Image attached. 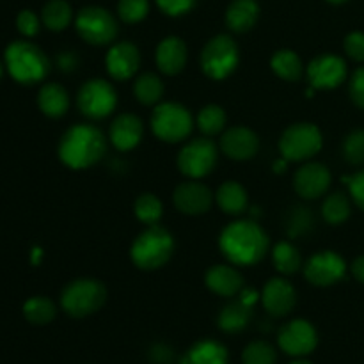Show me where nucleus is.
Listing matches in <instances>:
<instances>
[{
	"instance_id": "a18cd8bd",
	"label": "nucleus",
	"mask_w": 364,
	"mask_h": 364,
	"mask_svg": "<svg viewBox=\"0 0 364 364\" xmlns=\"http://www.w3.org/2000/svg\"><path fill=\"white\" fill-rule=\"evenodd\" d=\"M57 63H59V68L63 71H73L77 68L78 59L73 52H63L57 57Z\"/></svg>"
},
{
	"instance_id": "f257e3e1",
	"label": "nucleus",
	"mask_w": 364,
	"mask_h": 364,
	"mask_svg": "<svg viewBox=\"0 0 364 364\" xmlns=\"http://www.w3.org/2000/svg\"><path fill=\"white\" fill-rule=\"evenodd\" d=\"M219 247L233 265H256L269 251V237L256 220H237L223 230Z\"/></svg>"
},
{
	"instance_id": "f3484780",
	"label": "nucleus",
	"mask_w": 364,
	"mask_h": 364,
	"mask_svg": "<svg viewBox=\"0 0 364 364\" xmlns=\"http://www.w3.org/2000/svg\"><path fill=\"white\" fill-rule=\"evenodd\" d=\"M174 206L185 215H203L212 206V192L199 181L178 185L173 196Z\"/></svg>"
},
{
	"instance_id": "0eeeda50",
	"label": "nucleus",
	"mask_w": 364,
	"mask_h": 364,
	"mask_svg": "<svg viewBox=\"0 0 364 364\" xmlns=\"http://www.w3.org/2000/svg\"><path fill=\"white\" fill-rule=\"evenodd\" d=\"M240 53L238 46L230 36L220 34L210 39L201 52V68L206 77L213 80H223L230 77L238 66Z\"/></svg>"
},
{
	"instance_id": "39448f33",
	"label": "nucleus",
	"mask_w": 364,
	"mask_h": 364,
	"mask_svg": "<svg viewBox=\"0 0 364 364\" xmlns=\"http://www.w3.org/2000/svg\"><path fill=\"white\" fill-rule=\"evenodd\" d=\"M105 299L107 290L98 279L82 277L64 288L60 294V306L73 318H84L98 311Z\"/></svg>"
},
{
	"instance_id": "c85d7f7f",
	"label": "nucleus",
	"mask_w": 364,
	"mask_h": 364,
	"mask_svg": "<svg viewBox=\"0 0 364 364\" xmlns=\"http://www.w3.org/2000/svg\"><path fill=\"white\" fill-rule=\"evenodd\" d=\"M134 95L142 105H155L164 96V82L155 73H142L135 78Z\"/></svg>"
},
{
	"instance_id": "a211bd4d",
	"label": "nucleus",
	"mask_w": 364,
	"mask_h": 364,
	"mask_svg": "<svg viewBox=\"0 0 364 364\" xmlns=\"http://www.w3.org/2000/svg\"><path fill=\"white\" fill-rule=\"evenodd\" d=\"M262 302L269 315L276 316V318L277 316H287L297 302V294H295V288L291 287V283L281 279V277H274L263 288Z\"/></svg>"
},
{
	"instance_id": "f8f14e48",
	"label": "nucleus",
	"mask_w": 364,
	"mask_h": 364,
	"mask_svg": "<svg viewBox=\"0 0 364 364\" xmlns=\"http://www.w3.org/2000/svg\"><path fill=\"white\" fill-rule=\"evenodd\" d=\"M347 272L345 259L334 251H320L308 259L304 276L315 287H331L341 281Z\"/></svg>"
},
{
	"instance_id": "5701e85b",
	"label": "nucleus",
	"mask_w": 364,
	"mask_h": 364,
	"mask_svg": "<svg viewBox=\"0 0 364 364\" xmlns=\"http://www.w3.org/2000/svg\"><path fill=\"white\" fill-rule=\"evenodd\" d=\"M259 6L256 0H233L226 11V23L235 32H247L256 25Z\"/></svg>"
},
{
	"instance_id": "aec40b11",
	"label": "nucleus",
	"mask_w": 364,
	"mask_h": 364,
	"mask_svg": "<svg viewBox=\"0 0 364 364\" xmlns=\"http://www.w3.org/2000/svg\"><path fill=\"white\" fill-rule=\"evenodd\" d=\"M187 45L183 43V39L169 36V38H164L156 46V66L164 75L173 77V75L183 71L185 64H187Z\"/></svg>"
},
{
	"instance_id": "c9c22d12",
	"label": "nucleus",
	"mask_w": 364,
	"mask_h": 364,
	"mask_svg": "<svg viewBox=\"0 0 364 364\" xmlns=\"http://www.w3.org/2000/svg\"><path fill=\"white\" fill-rule=\"evenodd\" d=\"M315 224V217L306 206H295L287 217V231L290 237H301L306 235Z\"/></svg>"
},
{
	"instance_id": "3c124183",
	"label": "nucleus",
	"mask_w": 364,
	"mask_h": 364,
	"mask_svg": "<svg viewBox=\"0 0 364 364\" xmlns=\"http://www.w3.org/2000/svg\"><path fill=\"white\" fill-rule=\"evenodd\" d=\"M290 364H311L309 361H302V359H297V361H291Z\"/></svg>"
},
{
	"instance_id": "58836bf2",
	"label": "nucleus",
	"mask_w": 364,
	"mask_h": 364,
	"mask_svg": "<svg viewBox=\"0 0 364 364\" xmlns=\"http://www.w3.org/2000/svg\"><path fill=\"white\" fill-rule=\"evenodd\" d=\"M149 11L148 0H119L117 4V13L119 18L127 23H137L146 18Z\"/></svg>"
},
{
	"instance_id": "e433bc0d",
	"label": "nucleus",
	"mask_w": 364,
	"mask_h": 364,
	"mask_svg": "<svg viewBox=\"0 0 364 364\" xmlns=\"http://www.w3.org/2000/svg\"><path fill=\"white\" fill-rule=\"evenodd\" d=\"M242 361L244 364H276L277 354L267 341H252L244 348Z\"/></svg>"
},
{
	"instance_id": "8fccbe9b",
	"label": "nucleus",
	"mask_w": 364,
	"mask_h": 364,
	"mask_svg": "<svg viewBox=\"0 0 364 364\" xmlns=\"http://www.w3.org/2000/svg\"><path fill=\"white\" fill-rule=\"evenodd\" d=\"M287 162H288V160L284 159V160H279V162H276V164H274V167H276V171H277V173H281V171H284V169H287Z\"/></svg>"
},
{
	"instance_id": "cd10ccee",
	"label": "nucleus",
	"mask_w": 364,
	"mask_h": 364,
	"mask_svg": "<svg viewBox=\"0 0 364 364\" xmlns=\"http://www.w3.org/2000/svg\"><path fill=\"white\" fill-rule=\"evenodd\" d=\"M274 73L279 78L287 82H297L301 80L304 68H302V60L299 59L297 53L294 50H277L270 60Z\"/></svg>"
},
{
	"instance_id": "ea45409f",
	"label": "nucleus",
	"mask_w": 364,
	"mask_h": 364,
	"mask_svg": "<svg viewBox=\"0 0 364 364\" xmlns=\"http://www.w3.org/2000/svg\"><path fill=\"white\" fill-rule=\"evenodd\" d=\"M343 48L350 59L364 63V32H350L345 38Z\"/></svg>"
},
{
	"instance_id": "bb28decb",
	"label": "nucleus",
	"mask_w": 364,
	"mask_h": 364,
	"mask_svg": "<svg viewBox=\"0 0 364 364\" xmlns=\"http://www.w3.org/2000/svg\"><path fill=\"white\" fill-rule=\"evenodd\" d=\"M38 105L48 117H60L70 107V96L59 84H45L38 95Z\"/></svg>"
},
{
	"instance_id": "ddd939ff",
	"label": "nucleus",
	"mask_w": 364,
	"mask_h": 364,
	"mask_svg": "<svg viewBox=\"0 0 364 364\" xmlns=\"http://www.w3.org/2000/svg\"><path fill=\"white\" fill-rule=\"evenodd\" d=\"M277 341L288 355L302 358L315 350L318 345V334L315 327L306 320H291L279 331Z\"/></svg>"
},
{
	"instance_id": "864d4df0",
	"label": "nucleus",
	"mask_w": 364,
	"mask_h": 364,
	"mask_svg": "<svg viewBox=\"0 0 364 364\" xmlns=\"http://www.w3.org/2000/svg\"><path fill=\"white\" fill-rule=\"evenodd\" d=\"M2 73H4V68H2V64H0V77H2Z\"/></svg>"
},
{
	"instance_id": "603ef678",
	"label": "nucleus",
	"mask_w": 364,
	"mask_h": 364,
	"mask_svg": "<svg viewBox=\"0 0 364 364\" xmlns=\"http://www.w3.org/2000/svg\"><path fill=\"white\" fill-rule=\"evenodd\" d=\"M327 2H331V4H343V2H347V0H327Z\"/></svg>"
},
{
	"instance_id": "4468645a",
	"label": "nucleus",
	"mask_w": 364,
	"mask_h": 364,
	"mask_svg": "<svg viewBox=\"0 0 364 364\" xmlns=\"http://www.w3.org/2000/svg\"><path fill=\"white\" fill-rule=\"evenodd\" d=\"M306 77L313 89H334L347 78V64L341 57L323 53L309 63Z\"/></svg>"
},
{
	"instance_id": "2f4dec72",
	"label": "nucleus",
	"mask_w": 364,
	"mask_h": 364,
	"mask_svg": "<svg viewBox=\"0 0 364 364\" xmlns=\"http://www.w3.org/2000/svg\"><path fill=\"white\" fill-rule=\"evenodd\" d=\"M23 315L34 326H45L55 318V306L46 297H32L25 302Z\"/></svg>"
},
{
	"instance_id": "79ce46f5",
	"label": "nucleus",
	"mask_w": 364,
	"mask_h": 364,
	"mask_svg": "<svg viewBox=\"0 0 364 364\" xmlns=\"http://www.w3.org/2000/svg\"><path fill=\"white\" fill-rule=\"evenodd\" d=\"M156 4L169 16H180L194 7L196 0H156Z\"/></svg>"
},
{
	"instance_id": "f03ea898",
	"label": "nucleus",
	"mask_w": 364,
	"mask_h": 364,
	"mask_svg": "<svg viewBox=\"0 0 364 364\" xmlns=\"http://www.w3.org/2000/svg\"><path fill=\"white\" fill-rule=\"evenodd\" d=\"M107 139L92 124H75L59 142V159L70 169H87L103 159Z\"/></svg>"
},
{
	"instance_id": "b1692460",
	"label": "nucleus",
	"mask_w": 364,
	"mask_h": 364,
	"mask_svg": "<svg viewBox=\"0 0 364 364\" xmlns=\"http://www.w3.org/2000/svg\"><path fill=\"white\" fill-rule=\"evenodd\" d=\"M252 318V306L245 304L244 301H233L224 306L219 313V327L220 331L228 334L242 333L249 326Z\"/></svg>"
},
{
	"instance_id": "f704fd0d",
	"label": "nucleus",
	"mask_w": 364,
	"mask_h": 364,
	"mask_svg": "<svg viewBox=\"0 0 364 364\" xmlns=\"http://www.w3.org/2000/svg\"><path fill=\"white\" fill-rule=\"evenodd\" d=\"M198 127L205 135H217L226 127V112L219 105L203 107L198 114Z\"/></svg>"
},
{
	"instance_id": "de8ad7c7",
	"label": "nucleus",
	"mask_w": 364,
	"mask_h": 364,
	"mask_svg": "<svg viewBox=\"0 0 364 364\" xmlns=\"http://www.w3.org/2000/svg\"><path fill=\"white\" fill-rule=\"evenodd\" d=\"M352 274L359 283L364 284V256H359L354 263H352Z\"/></svg>"
},
{
	"instance_id": "4c0bfd02",
	"label": "nucleus",
	"mask_w": 364,
	"mask_h": 364,
	"mask_svg": "<svg viewBox=\"0 0 364 364\" xmlns=\"http://www.w3.org/2000/svg\"><path fill=\"white\" fill-rule=\"evenodd\" d=\"M343 156L352 166L364 164V130H354L345 137Z\"/></svg>"
},
{
	"instance_id": "7ed1b4c3",
	"label": "nucleus",
	"mask_w": 364,
	"mask_h": 364,
	"mask_svg": "<svg viewBox=\"0 0 364 364\" xmlns=\"http://www.w3.org/2000/svg\"><path fill=\"white\" fill-rule=\"evenodd\" d=\"M6 66L11 77L25 85L41 82L50 73L46 53L28 41H14L7 46Z\"/></svg>"
},
{
	"instance_id": "20e7f679",
	"label": "nucleus",
	"mask_w": 364,
	"mask_h": 364,
	"mask_svg": "<svg viewBox=\"0 0 364 364\" xmlns=\"http://www.w3.org/2000/svg\"><path fill=\"white\" fill-rule=\"evenodd\" d=\"M174 252V238L159 224L137 235L130 249L132 262L142 270H155L166 265Z\"/></svg>"
},
{
	"instance_id": "dca6fc26",
	"label": "nucleus",
	"mask_w": 364,
	"mask_h": 364,
	"mask_svg": "<svg viewBox=\"0 0 364 364\" xmlns=\"http://www.w3.org/2000/svg\"><path fill=\"white\" fill-rule=\"evenodd\" d=\"M105 66L114 80H128L134 77L141 66V53L137 46L128 41L116 43L105 57Z\"/></svg>"
},
{
	"instance_id": "6ab92c4d",
	"label": "nucleus",
	"mask_w": 364,
	"mask_h": 364,
	"mask_svg": "<svg viewBox=\"0 0 364 364\" xmlns=\"http://www.w3.org/2000/svg\"><path fill=\"white\" fill-rule=\"evenodd\" d=\"M220 149L233 160H249L258 153L259 139L245 127H233L220 137Z\"/></svg>"
},
{
	"instance_id": "9d476101",
	"label": "nucleus",
	"mask_w": 364,
	"mask_h": 364,
	"mask_svg": "<svg viewBox=\"0 0 364 364\" xmlns=\"http://www.w3.org/2000/svg\"><path fill=\"white\" fill-rule=\"evenodd\" d=\"M78 36L89 45H109L117 36V23L112 14L98 6H89L78 13L75 21Z\"/></svg>"
},
{
	"instance_id": "412c9836",
	"label": "nucleus",
	"mask_w": 364,
	"mask_h": 364,
	"mask_svg": "<svg viewBox=\"0 0 364 364\" xmlns=\"http://www.w3.org/2000/svg\"><path fill=\"white\" fill-rule=\"evenodd\" d=\"M144 127L134 114H121L110 124V142L119 151H130L141 142Z\"/></svg>"
},
{
	"instance_id": "c03bdc74",
	"label": "nucleus",
	"mask_w": 364,
	"mask_h": 364,
	"mask_svg": "<svg viewBox=\"0 0 364 364\" xmlns=\"http://www.w3.org/2000/svg\"><path fill=\"white\" fill-rule=\"evenodd\" d=\"M345 183L348 185V191H350V196L355 205L364 210V171L354 174V176L345 178Z\"/></svg>"
},
{
	"instance_id": "09e8293b",
	"label": "nucleus",
	"mask_w": 364,
	"mask_h": 364,
	"mask_svg": "<svg viewBox=\"0 0 364 364\" xmlns=\"http://www.w3.org/2000/svg\"><path fill=\"white\" fill-rule=\"evenodd\" d=\"M240 301H244L245 304L252 306L256 301H258V294L255 290H242L240 291Z\"/></svg>"
},
{
	"instance_id": "6e6552de",
	"label": "nucleus",
	"mask_w": 364,
	"mask_h": 364,
	"mask_svg": "<svg viewBox=\"0 0 364 364\" xmlns=\"http://www.w3.org/2000/svg\"><path fill=\"white\" fill-rule=\"evenodd\" d=\"M322 148V134L311 123H295L283 132L279 151L288 162H304Z\"/></svg>"
},
{
	"instance_id": "1a4fd4ad",
	"label": "nucleus",
	"mask_w": 364,
	"mask_h": 364,
	"mask_svg": "<svg viewBox=\"0 0 364 364\" xmlns=\"http://www.w3.org/2000/svg\"><path fill=\"white\" fill-rule=\"evenodd\" d=\"M78 110L89 119H103L110 116L117 105V92L112 84L103 78H92L80 87L77 95Z\"/></svg>"
},
{
	"instance_id": "49530a36",
	"label": "nucleus",
	"mask_w": 364,
	"mask_h": 364,
	"mask_svg": "<svg viewBox=\"0 0 364 364\" xmlns=\"http://www.w3.org/2000/svg\"><path fill=\"white\" fill-rule=\"evenodd\" d=\"M171 350L167 347H164V345H155V347H153V350H151V358H153V361H156V363H167V361H171Z\"/></svg>"
},
{
	"instance_id": "4be33fe9",
	"label": "nucleus",
	"mask_w": 364,
	"mask_h": 364,
	"mask_svg": "<svg viewBox=\"0 0 364 364\" xmlns=\"http://www.w3.org/2000/svg\"><path fill=\"white\" fill-rule=\"evenodd\" d=\"M205 283L208 290L220 297H233L244 288V277L230 265H215L206 272Z\"/></svg>"
},
{
	"instance_id": "c756f323",
	"label": "nucleus",
	"mask_w": 364,
	"mask_h": 364,
	"mask_svg": "<svg viewBox=\"0 0 364 364\" xmlns=\"http://www.w3.org/2000/svg\"><path fill=\"white\" fill-rule=\"evenodd\" d=\"M274 267L283 276H294L301 269V255L290 242H279L272 251Z\"/></svg>"
},
{
	"instance_id": "7c9ffc66",
	"label": "nucleus",
	"mask_w": 364,
	"mask_h": 364,
	"mask_svg": "<svg viewBox=\"0 0 364 364\" xmlns=\"http://www.w3.org/2000/svg\"><path fill=\"white\" fill-rule=\"evenodd\" d=\"M43 23L53 32L64 31L71 21V7L66 0H52L43 7Z\"/></svg>"
},
{
	"instance_id": "72a5a7b5",
	"label": "nucleus",
	"mask_w": 364,
	"mask_h": 364,
	"mask_svg": "<svg viewBox=\"0 0 364 364\" xmlns=\"http://www.w3.org/2000/svg\"><path fill=\"white\" fill-rule=\"evenodd\" d=\"M322 215L333 226L343 224L345 220L350 217V201L345 194L341 192H334L329 198L323 201L322 205Z\"/></svg>"
},
{
	"instance_id": "423d86ee",
	"label": "nucleus",
	"mask_w": 364,
	"mask_h": 364,
	"mask_svg": "<svg viewBox=\"0 0 364 364\" xmlns=\"http://www.w3.org/2000/svg\"><path fill=\"white\" fill-rule=\"evenodd\" d=\"M194 119L187 107L174 102L160 103L155 107L151 116V130L160 141L180 142L191 135Z\"/></svg>"
},
{
	"instance_id": "37998d69",
	"label": "nucleus",
	"mask_w": 364,
	"mask_h": 364,
	"mask_svg": "<svg viewBox=\"0 0 364 364\" xmlns=\"http://www.w3.org/2000/svg\"><path fill=\"white\" fill-rule=\"evenodd\" d=\"M348 92H350L352 102L358 107H361V109H364V68H359V70L352 75Z\"/></svg>"
},
{
	"instance_id": "a878e982",
	"label": "nucleus",
	"mask_w": 364,
	"mask_h": 364,
	"mask_svg": "<svg viewBox=\"0 0 364 364\" xmlns=\"http://www.w3.org/2000/svg\"><path fill=\"white\" fill-rule=\"evenodd\" d=\"M217 205L228 215H240L242 212L247 210V192L237 181H226L219 187L215 194Z\"/></svg>"
},
{
	"instance_id": "473e14b6",
	"label": "nucleus",
	"mask_w": 364,
	"mask_h": 364,
	"mask_svg": "<svg viewBox=\"0 0 364 364\" xmlns=\"http://www.w3.org/2000/svg\"><path fill=\"white\" fill-rule=\"evenodd\" d=\"M135 217H137L141 223H144L146 226H155L159 224V220L162 219V213H164V206L162 201L156 198L155 194H141L135 201Z\"/></svg>"
},
{
	"instance_id": "393cba45",
	"label": "nucleus",
	"mask_w": 364,
	"mask_h": 364,
	"mask_svg": "<svg viewBox=\"0 0 364 364\" xmlns=\"http://www.w3.org/2000/svg\"><path fill=\"white\" fill-rule=\"evenodd\" d=\"M180 364H228V350L213 340H203L185 352Z\"/></svg>"
},
{
	"instance_id": "a19ab883",
	"label": "nucleus",
	"mask_w": 364,
	"mask_h": 364,
	"mask_svg": "<svg viewBox=\"0 0 364 364\" xmlns=\"http://www.w3.org/2000/svg\"><path fill=\"white\" fill-rule=\"evenodd\" d=\"M16 27L21 34L27 36V38H32V36L38 34L39 31V18L36 16L32 11H21L16 18Z\"/></svg>"
},
{
	"instance_id": "9b49d317",
	"label": "nucleus",
	"mask_w": 364,
	"mask_h": 364,
	"mask_svg": "<svg viewBox=\"0 0 364 364\" xmlns=\"http://www.w3.org/2000/svg\"><path fill=\"white\" fill-rule=\"evenodd\" d=\"M217 159H219V151L210 139H192L178 155V169L187 178L199 180V178L208 176L215 169Z\"/></svg>"
},
{
	"instance_id": "2eb2a0df",
	"label": "nucleus",
	"mask_w": 364,
	"mask_h": 364,
	"mask_svg": "<svg viewBox=\"0 0 364 364\" xmlns=\"http://www.w3.org/2000/svg\"><path fill=\"white\" fill-rule=\"evenodd\" d=\"M331 171L323 164H304L294 176V188L301 198L318 199L331 187Z\"/></svg>"
}]
</instances>
